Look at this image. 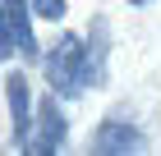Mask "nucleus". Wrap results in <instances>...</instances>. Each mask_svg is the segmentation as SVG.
Listing matches in <instances>:
<instances>
[{"label":"nucleus","mask_w":161,"mask_h":156,"mask_svg":"<svg viewBox=\"0 0 161 156\" xmlns=\"http://www.w3.org/2000/svg\"><path fill=\"white\" fill-rule=\"evenodd\" d=\"M69 138V120L60 110V96L46 92L37 101V124H32V152H60Z\"/></svg>","instance_id":"nucleus-5"},{"label":"nucleus","mask_w":161,"mask_h":156,"mask_svg":"<svg viewBox=\"0 0 161 156\" xmlns=\"http://www.w3.org/2000/svg\"><path fill=\"white\" fill-rule=\"evenodd\" d=\"M32 9H37V19H51V23H60L69 5H64V0H32Z\"/></svg>","instance_id":"nucleus-6"},{"label":"nucleus","mask_w":161,"mask_h":156,"mask_svg":"<svg viewBox=\"0 0 161 156\" xmlns=\"http://www.w3.org/2000/svg\"><path fill=\"white\" fill-rule=\"evenodd\" d=\"M46 64V87L60 101H78L87 92V83H101V64H97V51H92V37H78V32H64L55 46L42 55Z\"/></svg>","instance_id":"nucleus-1"},{"label":"nucleus","mask_w":161,"mask_h":156,"mask_svg":"<svg viewBox=\"0 0 161 156\" xmlns=\"http://www.w3.org/2000/svg\"><path fill=\"white\" fill-rule=\"evenodd\" d=\"M32 0H0V51L5 55H23V60H37V37H32Z\"/></svg>","instance_id":"nucleus-2"},{"label":"nucleus","mask_w":161,"mask_h":156,"mask_svg":"<svg viewBox=\"0 0 161 156\" xmlns=\"http://www.w3.org/2000/svg\"><path fill=\"white\" fill-rule=\"evenodd\" d=\"M147 147V133L138 129L134 120H124L120 110L115 115H106V120L97 124V133H92V152L101 156H115V152H143Z\"/></svg>","instance_id":"nucleus-4"},{"label":"nucleus","mask_w":161,"mask_h":156,"mask_svg":"<svg viewBox=\"0 0 161 156\" xmlns=\"http://www.w3.org/2000/svg\"><path fill=\"white\" fill-rule=\"evenodd\" d=\"M5 101H9V120H14V147L32 152V124H37V106L28 92V73L9 69L5 73Z\"/></svg>","instance_id":"nucleus-3"},{"label":"nucleus","mask_w":161,"mask_h":156,"mask_svg":"<svg viewBox=\"0 0 161 156\" xmlns=\"http://www.w3.org/2000/svg\"><path fill=\"white\" fill-rule=\"evenodd\" d=\"M129 5H138V9H143V5H152V0H129Z\"/></svg>","instance_id":"nucleus-7"}]
</instances>
